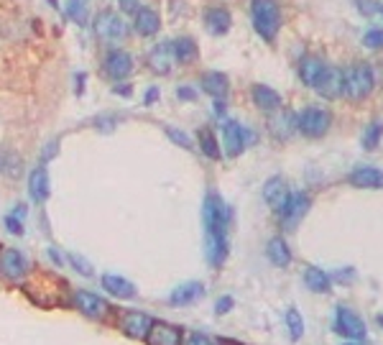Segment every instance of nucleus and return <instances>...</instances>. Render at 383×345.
<instances>
[{
  "instance_id": "9d476101",
  "label": "nucleus",
  "mask_w": 383,
  "mask_h": 345,
  "mask_svg": "<svg viewBox=\"0 0 383 345\" xmlns=\"http://www.w3.org/2000/svg\"><path fill=\"white\" fill-rule=\"evenodd\" d=\"M330 123H332L330 113L322 108H304L299 115H296V128H299V133H304L306 138H319V136H325Z\"/></svg>"
},
{
  "instance_id": "c85d7f7f",
  "label": "nucleus",
  "mask_w": 383,
  "mask_h": 345,
  "mask_svg": "<svg viewBox=\"0 0 383 345\" xmlns=\"http://www.w3.org/2000/svg\"><path fill=\"white\" fill-rule=\"evenodd\" d=\"M172 44H174V57H177V62L192 64L197 59V44H194V38L179 36L177 41H172Z\"/></svg>"
},
{
  "instance_id": "ea45409f",
  "label": "nucleus",
  "mask_w": 383,
  "mask_h": 345,
  "mask_svg": "<svg viewBox=\"0 0 383 345\" xmlns=\"http://www.w3.org/2000/svg\"><path fill=\"white\" fill-rule=\"evenodd\" d=\"M233 305H235V302H233V297H220V300H217V305H215V314L230 312V310H233Z\"/></svg>"
},
{
  "instance_id": "f3484780",
  "label": "nucleus",
  "mask_w": 383,
  "mask_h": 345,
  "mask_svg": "<svg viewBox=\"0 0 383 345\" xmlns=\"http://www.w3.org/2000/svg\"><path fill=\"white\" fill-rule=\"evenodd\" d=\"M174 62H177V57H174L172 41H164V44H159L148 54V67H151L153 75H169Z\"/></svg>"
},
{
  "instance_id": "c03bdc74",
  "label": "nucleus",
  "mask_w": 383,
  "mask_h": 345,
  "mask_svg": "<svg viewBox=\"0 0 383 345\" xmlns=\"http://www.w3.org/2000/svg\"><path fill=\"white\" fill-rule=\"evenodd\" d=\"M357 8H360V13H365V16H370V13L378 11V6L373 3V0H357Z\"/></svg>"
},
{
  "instance_id": "58836bf2",
  "label": "nucleus",
  "mask_w": 383,
  "mask_h": 345,
  "mask_svg": "<svg viewBox=\"0 0 383 345\" xmlns=\"http://www.w3.org/2000/svg\"><path fill=\"white\" fill-rule=\"evenodd\" d=\"M184 345H215V340L210 335H204V332H189Z\"/></svg>"
},
{
  "instance_id": "4468645a",
  "label": "nucleus",
  "mask_w": 383,
  "mask_h": 345,
  "mask_svg": "<svg viewBox=\"0 0 383 345\" xmlns=\"http://www.w3.org/2000/svg\"><path fill=\"white\" fill-rule=\"evenodd\" d=\"M148 345H184V332L179 330L177 325H169V322H156L153 319L151 330L146 335Z\"/></svg>"
},
{
  "instance_id": "0eeeda50",
  "label": "nucleus",
  "mask_w": 383,
  "mask_h": 345,
  "mask_svg": "<svg viewBox=\"0 0 383 345\" xmlns=\"http://www.w3.org/2000/svg\"><path fill=\"white\" fill-rule=\"evenodd\" d=\"M153 325V317L140 310H123L118 314V330L131 340H146L148 330Z\"/></svg>"
},
{
  "instance_id": "09e8293b",
  "label": "nucleus",
  "mask_w": 383,
  "mask_h": 345,
  "mask_svg": "<svg viewBox=\"0 0 383 345\" xmlns=\"http://www.w3.org/2000/svg\"><path fill=\"white\" fill-rule=\"evenodd\" d=\"M131 84H115V95H126V97H131Z\"/></svg>"
},
{
  "instance_id": "7c9ffc66",
  "label": "nucleus",
  "mask_w": 383,
  "mask_h": 345,
  "mask_svg": "<svg viewBox=\"0 0 383 345\" xmlns=\"http://www.w3.org/2000/svg\"><path fill=\"white\" fill-rule=\"evenodd\" d=\"M89 16V0H70L67 3V18L74 23H84Z\"/></svg>"
},
{
  "instance_id": "f03ea898",
  "label": "nucleus",
  "mask_w": 383,
  "mask_h": 345,
  "mask_svg": "<svg viewBox=\"0 0 383 345\" xmlns=\"http://www.w3.org/2000/svg\"><path fill=\"white\" fill-rule=\"evenodd\" d=\"M26 297L38 307H57L67 305V281H62L54 274H36L33 279L23 281Z\"/></svg>"
},
{
  "instance_id": "4be33fe9",
  "label": "nucleus",
  "mask_w": 383,
  "mask_h": 345,
  "mask_svg": "<svg viewBox=\"0 0 383 345\" xmlns=\"http://www.w3.org/2000/svg\"><path fill=\"white\" fill-rule=\"evenodd\" d=\"M204 26H207V31L212 36H225L230 31V26H233V18H230V13L225 8L215 6L204 11Z\"/></svg>"
},
{
  "instance_id": "3c124183",
  "label": "nucleus",
  "mask_w": 383,
  "mask_h": 345,
  "mask_svg": "<svg viewBox=\"0 0 383 345\" xmlns=\"http://www.w3.org/2000/svg\"><path fill=\"white\" fill-rule=\"evenodd\" d=\"M46 3H49L51 8H59V0H46Z\"/></svg>"
},
{
  "instance_id": "a878e982",
  "label": "nucleus",
  "mask_w": 383,
  "mask_h": 345,
  "mask_svg": "<svg viewBox=\"0 0 383 345\" xmlns=\"http://www.w3.org/2000/svg\"><path fill=\"white\" fill-rule=\"evenodd\" d=\"M266 256H268V261L279 268H284V266L292 263V251H289V246H287L284 238H271L268 246H266Z\"/></svg>"
},
{
  "instance_id": "864d4df0",
  "label": "nucleus",
  "mask_w": 383,
  "mask_h": 345,
  "mask_svg": "<svg viewBox=\"0 0 383 345\" xmlns=\"http://www.w3.org/2000/svg\"><path fill=\"white\" fill-rule=\"evenodd\" d=\"M343 345H360V343H353V340H348V343H343Z\"/></svg>"
},
{
  "instance_id": "a18cd8bd",
  "label": "nucleus",
  "mask_w": 383,
  "mask_h": 345,
  "mask_svg": "<svg viewBox=\"0 0 383 345\" xmlns=\"http://www.w3.org/2000/svg\"><path fill=\"white\" fill-rule=\"evenodd\" d=\"M87 87V75H74V95H82Z\"/></svg>"
},
{
  "instance_id": "412c9836",
  "label": "nucleus",
  "mask_w": 383,
  "mask_h": 345,
  "mask_svg": "<svg viewBox=\"0 0 383 345\" xmlns=\"http://www.w3.org/2000/svg\"><path fill=\"white\" fill-rule=\"evenodd\" d=\"M350 185L360 190H381L383 187V172L376 166H357L350 174Z\"/></svg>"
},
{
  "instance_id": "ddd939ff",
  "label": "nucleus",
  "mask_w": 383,
  "mask_h": 345,
  "mask_svg": "<svg viewBox=\"0 0 383 345\" xmlns=\"http://www.w3.org/2000/svg\"><path fill=\"white\" fill-rule=\"evenodd\" d=\"M343 87H345V77L343 70H338V67H325L319 80L314 82V89L322 97H327V100H335V97L343 95Z\"/></svg>"
},
{
  "instance_id": "9b49d317",
  "label": "nucleus",
  "mask_w": 383,
  "mask_h": 345,
  "mask_svg": "<svg viewBox=\"0 0 383 345\" xmlns=\"http://www.w3.org/2000/svg\"><path fill=\"white\" fill-rule=\"evenodd\" d=\"M309 204H312V199H309V195H304V192H292L287 199V204L281 207V228L287 230H294L296 225L301 223V217L309 212Z\"/></svg>"
},
{
  "instance_id": "dca6fc26",
  "label": "nucleus",
  "mask_w": 383,
  "mask_h": 345,
  "mask_svg": "<svg viewBox=\"0 0 383 345\" xmlns=\"http://www.w3.org/2000/svg\"><path fill=\"white\" fill-rule=\"evenodd\" d=\"M204 292H207V289H204L202 281H187V284H179V287L169 294V305L172 307H189L197 300H202Z\"/></svg>"
},
{
  "instance_id": "423d86ee",
  "label": "nucleus",
  "mask_w": 383,
  "mask_h": 345,
  "mask_svg": "<svg viewBox=\"0 0 383 345\" xmlns=\"http://www.w3.org/2000/svg\"><path fill=\"white\" fill-rule=\"evenodd\" d=\"M95 33L105 44H118L128 36V23L113 11H100L95 18Z\"/></svg>"
},
{
  "instance_id": "f8f14e48",
  "label": "nucleus",
  "mask_w": 383,
  "mask_h": 345,
  "mask_svg": "<svg viewBox=\"0 0 383 345\" xmlns=\"http://www.w3.org/2000/svg\"><path fill=\"white\" fill-rule=\"evenodd\" d=\"M335 332H340V335L348 340H363L365 325H363V319L357 317L353 310L338 307V312H335Z\"/></svg>"
},
{
  "instance_id": "2eb2a0df",
  "label": "nucleus",
  "mask_w": 383,
  "mask_h": 345,
  "mask_svg": "<svg viewBox=\"0 0 383 345\" xmlns=\"http://www.w3.org/2000/svg\"><path fill=\"white\" fill-rule=\"evenodd\" d=\"M223 146H225V156L235 159L240 156V151L248 143H245V128L238 121H225L223 123Z\"/></svg>"
},
{
  "instance_id": "f704fd0d",
  "label": "nucleus",
  "mask_w": 383,
  "mask_h": 345,
  "mask_svg": "<svg viewBox=\"0 0 383 345\" xmlns=\"http://www.w3.org/2000/svg\"><path fill=\"white\" fill-rule=\"evenodd\" d=\"M67 261L72 263V268H74L77 274H82V276H92V263L84 258V256L79 253H70L67 256Z\"/></svg>"
},
{
  "instance_id": "79ce46f5",
  "label": "nucleus",
  "mask_w": 383,
  "mask_h": 345,
  "mask_svg": "<svg viewBox=\"0 0 383 345\" xmlns=\"http://www.w3.org/2000/svg\"><path fill=\"white\" fill-rule=\"evenodd\" d=\"M138 3H140V0H118V6H121L123 13H135L140 8Z\"/></svg>"
},
{
  "instance_id": "aec40b11",
  "label": "nucleus",
  "mask_w": 383,
  "mask_h": 345,
  "mask_svg": "<svg viewBox=\"0 0 383 345\" xmlns=\"http://www.w3.org/2000/svg\"><path fill=\"white\" fill-rule=\"evenodd\" d=\"M250 97H253L255 108L263 110V113H276L281 108V95L274 87H268V84H253Z\"/></svg>"
},
{
  "instance_id": "5fc2aeb1",
  "label": "nucleus",
  "mask_w": 383,
  "mask_h": 345,
  "mask_svg": "<svg viewBox=\"0 0 383 345\" xmlns=\"http://www.w3.org/2000/svg\"><path fill=\"white\" fill-rule=\"evenodd\" d=\"M378 11H381V16H383V6H378Z\"/></svg>"
},
{
  "instance_id": "e433bc0d",
  "label": "nucleus",
  "mask_w": 383,
  "mask_h": 345,
  "mask_svg": "<svg viewBox=\"0 0 383 345\" xmlns=\"http://www.w3.org/2000/svg\"><path fill=\"white\" fill-rule=\"evenodd\" d=\"M3 223H6V230L8 233H11V236H23L26 233V228H23V220H18V217H13L11 212H8L6 215V220H3Z\"/></svg>"
},
{
  "instance_id": "bb28decb",
  "label": "nucleus",
  "mask_w": 383,
  "mask_h": 345,
  "mask_svg": "<svg viewBox=\"0 0 383 345\" xmlns=\"http://www.w3.org/2000/svg\"><path fill=\"white\" fill-rule=\"evenodd\" d=\"M304 284H306V289L309 292H314V294H325V292H330V287H332V281H330V276L322 271V268H317V266H306L304 268Z\"/></svg>"
},
{
  "instance_id": "c756f323",
  "label": "nucleus",
  "mask_w": 383,
  "mask_h": 345,
  "mask_svg": "<svg viewBox=\"0 0 383 345\" xmlns=\"http://www.w3.org/2000/svg\"><path fill=\"white\" fill-rule=\"evenodd\" d=\"M199 148L207 159H220V146H217V138L210 128H199Z\"/></svg>"
},
{
  "instance_id": "8fccbe9b",
  "label": "nucleus",
  "mask_w": 383,
  "mask_h": 345,
  "mask_svg": "<svg viewBox=\"0 0 383 345\" xmlns=\"http://www.w3.org/2000/svg\"><path fill=\"white\" fill-rule=\"evenodd\" d=\"M215 345H240V343H238V340H220V343Z\"/></svg>"
},
{
  "instance_id": "2f4dec72",
  "label": "nucleus",
  "mask_w": 383,
  "mask_h": 345,
  "mask_svg": "<svg viewBox=\"0 0 383 345\" xmlns=\"http://www.w3.org/2000/svg\"><path fill=\"white\" fill-rule=\"evenodd\" d=\"M287 327H289V338L294 343L301 340V335H304V319H301V314L296 310H289L287 312Z\"/></svg>"
},
{
  "instance_id": "393cba45",
  "label": "nucleus",
  "mask_w": 383,
  "mask_h": 345,
  "mask_svg": "<svg viewBox=\"0 0 383 345\" xmlns=\"http://www.w3.org/2000/svg\"><path fill=\"white\" fill-rule=\"evenodd\" d=\"M135 31L140 33V36H156L161 28V18H159V13L153 11V8H138L135 11Z\"/></svg>"
},
{
  "instance_id": "6ab92c4d",
  "label": "nucleus",
  "mask_w": 383,
  "mask_h": 345,
  "mask_svg": "<svg viewBox=\"0 0 383 345\" xmlns=\"http://www.w3.org/2000/svg\"><path fill=\"white\" fill-rule=\"evenodd\" d=\"M28 195H31L33 202H46L49 199V172H46V164H38L31 174H28Z\"/></svg>"
},
{
  "instance_id": "5701e85b",
  "label": "nucleus",
  "mask_w": 383,
  "mask_h": 345,
  "mask_svg": "<svg viewBox=\"0 0 383 345\" xmlns=\"http://www.w3.org/2000/svg\"><path fill=\"white\" fill-rule=\"evenodd\" d=\"M100 284H102V289H105V292L113 294V297H118V300H133V297H135V287L126 279V276L102 274Z\"/></svg>"
},
{
  "instance_id": "a19ab883",
  "label": "nucleus",
  "mask_w": 383,
  "mask_h": 345,
  "mask_svg": "<svg viewBox=\"0 0 383 345\" xmlns=\"http://www.w3.org/2000/svg\"><path fill=\"white\" fill-rule=\"evenodd\" d=\"M177 97L179 100H184V102H192L194 100V89H192L189 84H182V87L177 89Z\"/></svg>"
},
{
  "instance_id": "1a4fd4ad",
  "label": "nucleus",
  "mask_w": 383,
  "mask_h": 345,
  "mask_svg": "<svg viewBox=\"0 0 383 345\" xmlns=\"http://www.w3.org/2000/svg\"><path fill=\"white\" fill-rule=\"evenodd\" d=\"M102 72L108 77L110 82L121 84L126 82L128 77L133 75V57L123 49H110L105 54V62H102Z\"/></svg>"
},
{
  "instance_id": "72a5a7b5",
  "label": "nucleus",
  "mask_w": 383,
  "mask_h": 345,
  "mask_svg": "<svg viewBox=\"0 0 383 345\" xmlns=\"http://www.w3.org/2000/svg\"><path fill=\"white\" fill-rule=\"evenodd\" d=\"M294 126H296V118H294L292 113H284L281 118H276L274 121V133L279 136V138H287V136L292 133Z\"/></svg>"
},
{
  "instance_id": "de8ad7c7",
  "label": "nucleus",
  "mask_w": 383,
  "mask_h": 345,
  "mask_svg": "<svg viewBox=\"0 0 383 345\" xmlns=\"http://www.w3.org/2000/svg\"><path fill=\"white\" fill-rule=\"evenodd\" d=\"M143 100H146V105H153V102L159 100V87H148L146 89V97H143Z\"/></svg>"
},
{
  "instance_id": "a211bd4d",
  "label": "nucleus",
  "mask_w": 383,
  "mask_h": 345,
  "mask_svg": "<svg viewBox=\"0 0 383 345\" xmlns=\"http://www.w3.org/2000/svg\"><path fill=\"white\" fill-rule=\"evenodd\" d=\"M289 187H287V182L281 177H274V179H268L266 182V187H263V199L268 202V207L274 212H281V207L287 204V199H289Z\"/></svg>"
},
{
  "instance_id": "7ed1b4c3",
  "label": "nucleus",
  "mask_w": 383,
  "mask_h": 345,
  "mask_svg": "<svg viewBox=\"0 0 383 345\" xmlns=\"http://www.w3.org/2000/svg\"><path fill=\"white\" fill-rule=\"evenodd\" d=\"M250 21L255 33L266 41H274L281 28V11L276 0H250Z\"/></svg>"
},
{
  "instance_id": "39448f33",
  "label": "nucleus",
  "mask_w": 383,
  "mask_h": 345,
  "mask_svg": "<svg viewBox=\"0 0 383 345\" xmlns=\"http://www.w3.org/2000/svg\"><path fill=\"white\" fill-rule=\"evenodd\" d=\"M28 268L31 263L18 248H0V279L11 281V284H23Z\"/></svg>"
},
{
  "instance_id": "49530a36",
  "label": "nucleus",
  "mask_w": 383,
  "mask_h": 345,
  "mask_svg": "<svg viewBox=\"0 0 383 345\" xmlns=\"http://www.w3.org/2000/svg\"><path fill=\"white\" fill-rule=\"evenodd\" d=\"M57 146H59L57 141H51L49 146L44 148V153H41V164H46L49 159H54V153H57Z\"/></svg>"
},
{
  "instance_id": "cd10ccee",
  "label": "nucleus",
  "mask_w": 383,
  "mask_h": 345,
  "mask_svg": "<svg viewBox=\"0 0 383 345\" xmlns=\"http://www.w3.org/2000/svg\"><path fill=\"white\" fill-rule=\"evenodd\" d=\"M327 64L322 62L319 57H304L299 64V77L301 82L306 84V87H314V82L319 80V75H322V70H325Z\"/></svg>"
},
{
  "instance_id": "603ef678",
  "label": "nucleus",
  "mask_w": 383,
  "mask_h": 345,
  "mask_svg": "<svg viewBox=\"0 0 383 345\" xmlns=\"http://www.w3.org/2000/svg\"><path fill=\"white\" fill-rule=\"evenodd\" d=\"M378 325H381V327H383V314H378Z\"/></svg>"
},
{
  "instance_id": "c9c22d12",
  "label": "nucleus",
  "mask_w": 383,
  "mask_h": 345,
  "mask_svg": "<svg viewBox=\"0 0 383 345\" xmlns=\"http://www.w3.org/2000/svg\"><path fill=\"white\" fill-rule=\"evenodd\" d=\"M363 44L368 46V49H383V31L381 28H370V31L363 36Z\"/></svg>"
},
{
  "instance_id": "473e14b6",
  "label": "nucleus",
  "mask_w": 383,
  "mask_h": 345,
  "mask_svg": "<svg viewBox=\"0 0 383 345\" xmlns=\"http://www.w3.org/2000/svg\"><path fill=\"white\" fill-rule=\"evenodd\" d=\"M381 136H383V123L381 121H373L368 126V131H365V136H363V148L373 151V148L381 143Z\"/></svg>"
},
{
  "instance_id": "f257e3e1",
  "label": "nucleus",
  "mask_w": 383,
  "mask_h": 345,
  "mask_svg": "<svg viewBox=\"0 0 383 345\" xmlns=\"http://www.w3.org/2000/svg\"><path fill=\"white\" fill-rule=\"evenodd\" d=\"M233 210L217 192H207L202 204V220H204V256L212 268H220L228 258V228Z\"/></svg>"
},
{
  "instance_id": "37998d69",
  "label": "nucleus",
  "mask_w": 383,
  "mask_h": 345,
  "mask_svg": "<svg viewBox=\"0 0 383 345\" xmlns=\"http://www.w3.org/2000/svg\"><path fill=\"white\" fill-rule=\"evenodd\" d=\"M49 258H51L54 263H57V266H64V263H67V256H64L59 248H54V246L49 248Z\"/></svg>"
},
{
  "instance_id": "6e6552de",
  "label": "nucleus",
  "mask_w": 383,
  "mask_h": 345,
  "mask_svg": "<svg viewBox=\"0 0 383 345\" xmlns=\"http://www.w3.org/2000/svg\"><path fill=\"white\" fill-rule=\"evenodd\" d=\"M72 305H74L77 312H82L87 319H95V322H102L108 319L110 314V305L102 297H97L95 292H87V289H79V292L72 294Z\"/></svg>"
},
{
  "instance_id": "b1692460",
  "label": "nucleus",
  "mask_w": 383,
  "mask_h": 345,
  "mask_svg": "<svg viewBox=\"0 0 383 345\" xmlns=\"http://www.w3.org/2000/svg\"><path fill=\"white\" fill-rule=\"evenodd\" d=\"M202 89L212 100H225L228 97V89H230V82L228 77L223 72H204L202 75Z\"/></svg>"
},
{
  "instance_id": "4c0bfd02",
  "label": "nucleus",
  "mask_w": 383,
  "mask_h": 345,
  "mask_svg": "<svg viewBox=\"0 0 383 345\" xmlns=\"http://www.w3.org/2000/svg\"><path fill=\"white\" fill-rule=\"evenodd\" d=\"M166 136L177 143V146H184V148H192V141L189 136L184 133V131H179V128H166Z\"/></svg>"
},
{
  "instance_id": "20e7f679",
  "label": "nucleus",
  "mask_w": 383,
  "mask_h": 345,
  "mask_svg": "<svg viewBox=\"0 0 383 345\" xmlns=\"http://www.w3.org/2000/svg\"><path fill=\"white\" fill-rule=\"evenodd\" d=\"M345 77V87L343 92L353 100H363V97L370 95V89H373V70H370L365 62H357L353 64L350 70L343 72Z\"/></svg>"
}]
</instances>
